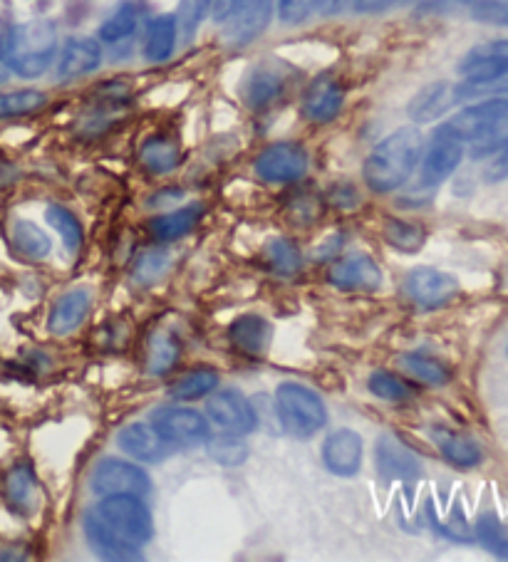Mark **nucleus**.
Returning <instances> with one entry per match:
<instances>
[{"label":"nucleus","mask_w":508,"mask_h":562,"mask_svg":"<svg viewBox=\"0 0 508 562\" xmlns=\"http://www.w3.org/2000/svg\"><path fill=\"white\" fill-rule=\"evenodd\" d=\"M342 104H345V87L340 85L338 77L320 75L305 90L303 117L315 124H328L338 117Z\"/></svg>","instance_id":"16"},{"label":"nucleus","mask_w":508,"mask_h":562,"mask_svg":"<svg viewBox=\"0 0 508 562\" xmlns=\"http://www.w3.org/2000/svg\"><path fill=\"white\" fill-rule=\"evenodd\" d=\"M489 181H501V179H508V147L504 152H499V156L494 159V164L489 166Z\"/></svg>","instance_id":"48"},{"label":"nucleus","mask_w":508,"mask_h":562,"mask_svg":"<svg viewBox=\"0 0 508 562\" xmlns=\"http://www.w3.org/2000/svg\"><path fill=\"white\" fill-rule=\"evenodd\" d=\"M18 179H20V171L15 169L13 164H5V161H0V189L15 184Z\"/></svg>","instance_id":"50"},{"label":"nucleus","mask_w":508,"mask_h":562,"mask_svg":"<svg viewBox=\"0 0 508 562\" xmlns=\"http://www.w3.org/2000/svg\"><path fill=\"white\" fill-rule=\"evenodd\" d=\"M204 216V206L201 204H191L179 208V211L164 213V216H157L152 223H149V231L154 233L157 241H179L184 238L186 233H191L196 228V223L201 221Z\"/></svg>","instance_id":"29"},{"label":"nucleus","mask_w":508,"mask_h":562,"mask_svg":"<svg viewBox=\"0 0 508 562\" xmlns=\"http://www.w3.org/2000/svg\"><path fill=\"white\" fill-rule=\"evenodd\" d=\"M476 538L496 558L508 560V533L494 513H484L476 520Z\"/></svg>","instance_id":"37"},{"label":"nucleus","mask_w":508,"mask_h":562,"mask_svg":"<svg viewBox=\"0 0 508 562\" xmlns=\"http://www.w3.org/2000/svg\"><path fill=\"white\" fill-rule=\"evenodd\" d=\"M45 218H48L50 226L55 228L57 236L62 238V243H65V248L70 253H77L82 248V226L80 221L75 218V213L67 211L65 206H48V211H45Z\"/></svg>","instance_id":"36"},{"label":"nucleus","mask_w":508,"mask_h":562,"mask_svg":"<svg viewBox=\"0 0 508 562\" xmlns=\"http://www.w3.org/2000/svg\"><path fill=\"white\" fill-rule=\"evenodd\" d=\"M181 355L179 342L174 340L171 335H164V332H157L149 342V352H147V372L154 374V377H164L169 374L171 369L176 367Z\"/></svg>","instance_id":"33"},{"label":"nucleus","mask_w":508,"mask_h":562,"mask_svg":"<svg viewBox=\"0 0 508 562\" xmlns=\"http://www.w3.org/2000/svg\"><path fill=\"white\" fill-rule=\"evenodd\" d=\"M266 260L276 273L281 275H295L303 268V256H300L298 246H293L285 238H273L266 246Z\"/></svg>","instance_id":"40"},{"label":"nucleus","mask_w":508,"mask_h":562,"mask_svg":"<svg viewBox=\"0 0 508 562\" xmlns=\"http://www.w3.org/2000/svg\"><path fill=\"white\" fill-rule=\"evenodd\" d=\"M57 55V30L50 20H28L10 30L5 40L8 70L20 77L45 75Z\"/></svg>","instance_id":"4"},{"label":"nucleus","mask_w":508,"mask_h":562,"mask_svg":"<svg viewBox=\"0 0 508 562\" xmlns=\"http://www.w3.org/2000/svg\"><path fill=\"white\" fill-rule=\"evenodd\" d=\"M310 156L300 144L276 142L256 159V174L268 184H293L308 174Z\"/></svg>","instance_id":"11"},{"label":"nucleus","mask_w":508,"mask_h":562,"mask_svg":"<svg viewBox=\"0 0 508 562\" xmlns=\"http://www.w3.org/2000/svg\"><path fill=\"white\" fill-rule=\"evenodd\" d=\"M325 0H278V15L285 25H300L310 15L320 13Z\"/></svg>","instance_id":"43"},{"label":"nucleus","mask_w":508,"mask_h":562,"mask_svg":"<svg viewBox=\"0 0 508 562\" xmlns=\"http://www.w3.org/2000/svg\"><path fill=\"white\" fill-rule=\"evenodd\" d=\"M179 40V25H176V15L164 13L149 23L147 35H144V57L149 62H164L169 60L171 52L176 48Z\"/></svg>","instance_id":"28"},{"label":"nucleus","mask_w":508,"mask_h":562,"mask_svg":"<svg viewBox=\"0 0 508 562\" xmlns=\"http://www.w3.org/2000/svg\"><path fill=\"white\" fill-rule=\"evenodd\" d=\"M209 456L214 461L224 463V466H241L248 459V444L238 434H221L211 436L209 441Z\"/></svg>","instance_id":"39"},{"label":"nucleus","mask_w":508,"mask_h":562,"mask_svg":"<svg viewBox=\"0 0 508 562\" xmlns=\"http://www.w3.org/2000/svg\"><path fill=\"white\" fill-rule=\"evenodd\" d=\"M409 3V0H357V13H385V10L397 8V5Z\"/></svg>","instance_id":"47"},{"label":"nucleus","mask_w":508,"mask_h":562,"mask_svg":"<svg viewBox=\"0 0 508 562\" xmlns=\"http://www.w3.org/2000/svg\"><path fill=\"white\" fill-rule=\"evenodd\" d=\"M382 236H385L387 246H392L395 251L412 256V253L422 251V246L427 243V231L414 221H402V218H385L382 223Z\"/></svg>","instance_id":"32"},{"label":"nucleus","mask_w":508,"mask_h":562,"mask_svg":"<svg viewBox=\"0 0 508 562\" xmlns=\"http://www.w3.org/2000/svg\"><path fill=\"white\" fill-rule=\"evenodd\" d=\"M328 280L345 293H375L382 285V268L365 253H347L330 265Z\"/></svg>","instance_id":"14"},{"label":"nucleus","mask_w":508,"mask_h":562,"mask_svg":"<svg viewBox=\"0 0 508 562\" xmlns=\"http://www.w3.org/2000/svg\"><path fill=\"white\" fill-rule=\"evenodd\" d=\"M169 265V258L164 256L162 251H144L142 256L137 258V263H134V280L142 285H149L154 283V280L159 278V275L167 270Z\"/></svg>","instance_id":"44"},{"label":"nucleus","mask_w":508,"mask_h":562,"mask_svg":"<svg viewBox=\"0 0 508 562\" xmlns=\"http://www.w3.org/2000/svg\"><path fill=\"white\" fill-rule=\"evenodd\" d=\"M367 387H370V392L375 394V397L385 399V402H407V399H412L409 384H404L397 374L385 372V369L372 374V377L367 379Z\"/></svg>","instance_id":"41"},{"label":"nucleus","mask_w":508,"mask_h":562,"mask_svg":"<svg viewBox=\"0 0 508 562\" xmlns=\"http://www.w3.org/2000/svg\"><path fill=\"white\" fill-rule=\"evenodd\" d=\"M127 107H129L127 85H122V82H112V85L100 87L95 100H92L90 107H87L85 114H82V122H80L82 134L97 137V134L107 132V129L122 117Z\"/></svg>","instance_id":"15"},{"label":"nucleus","mask_w":508,"mask_h":562,"mask_svg":"<svg viewBox=\"0 0 508 562\" xmlns=\"http://www.w3.org/2000/svg\"><path fill=\"white\" fill-rule=\"evenodd\" d=\"M216 387H219V374L214 369H196L174 384L171 397L179 402H196L201 397H209Z\"/></svg>","instance_id":"35"},{"label":"nucleus","mask_w":508,"mask_h":562,"mask_svg":"<svg viewBox=\"0 0 508 562\" xmlns=\"http://www.w3.org/2000/svg\"><path fill=\"white\" fill-rule=\"evenodd\" d=\"M402 293L422 310H437L449 305L459 295V283L454 275L437 268L409 270L402 283Z\"/></svg>","instance_id":"10"},{"label":"nucleus","mask_w":508,"mask_h":562,"mask_svg":"<svg viewBox=\"0 0 508 562\" xmlns=\"http://www.w3.org/2000/svg\"><path fill=\"white\" fill-rule=\"evenodd\" d=\"M330 201H333L335 206L340 208H352L357 206V191L355 186L350 184H338L333 186V191H330Z\"/></svg>","instance_id":"46"},{"label":"nucleus","mask_w":508,"mask_h":562,"mask_svg":"<svg viewBox=\"0 0 508 562\" xmlns=\"http://www.w3.org/2000/svg\"><path fill=\"white\" fill-rule=\"evenodd\" d=\"M429 436H432L439 454L456 468H476L484 461V451H481V446L471 436L459 434L454 429H444V426L429 429Z\"/></svg>","instance_id":"25"},{"label":"nucleus","mask_w":508,"mask_h":562,"mask_svg":"<svg viewBox=\"0 0 508 562\" xmlns=\"http://www.w3.org/2000/svg\"><path fill=\"white\" fill-rule=\"evenodd\" d=\"M290 77H293V70L281 60H263L253 65L241 85L246 107L268 109L281 102L290 87Z\"/></svg>","instance_id":"7"},{"label":"nucleus","mask_w":508,"mask_h":562,"mask_svg":"<svg viewBox=\"0 0 508 562\" xmlns=\"http://www.w3.org/2000/svg\"><path fill=\"white\" fill-rule=\"evenodd\" d=\"M228 340L241 355L263 357L271 350L273 325L258 315H241L228 327Z\"/></svg>","instance_id":"21"},{"label":"nucleus","mask_w":508,"mask_h":562,"mask_svg":"<svg viewBox=\"0 0 508 562\" xmlns=\"http://www.w3.org/2000/svg\"><path fill=\"white\" fill-rule=\"evenodd\" d=\"M90 305H92V293L87 288L67 290L65 295H60L48 317L50 335L65 337L70 335V332H75L77 327L85 322L87 312H90Z\"/></svg>","instance_id":"22"},{"label":"nucleus","mask_w":508,"mask_h":562,"mask_svg":"<svg viewBox=\"0 0 508 562\" xmlns=\"http://www.w3.org/2000/svg\"><path fill=\"white\" fill-rule=\"evenodd\" d=\"M152 426L164 436V441L174 449H194L211 439L209 421L194 409L186 407H162L152 414Z\"/></svg>","instance_id":"8"},{"label":"nucleus","mask_w":508,"mask_h":562,"mask_svg":"<svg viewBox=\"0 0 508 562\" xmlns=\"http://www.w3.org/2000/svg\"><path fill=\"white\" fill-rule=\"evenodd\" d=\"M139 161H142V166L149 171V174L162 176L179 166L181 149L174 137H167V134H152V137L144 139L142 147H139Z\"/></svg>","instance_id":"26"},{"label":"nucleus","mask_w":508,"mask_h":562,"mask_svg":"<svg viewBox=\"0 0 508 562\" xmlns=\"http://www.w3.org/2000/svg\"><path fill=\"white\" fill-rule=\"evenodd\" d=\"M85 535L105 558H134L137 550L152 540L154 520L142 496H102V501L85 515Z\"/></svg>","instance_id":"1"},{"label":"nucleus","mask_w":508,"mask_h":562,"mask_svg":"<svg viewBox=\"0 0 508 562\" xmlns=\"http://www.w3.org/2000/svg\"><path fill=\"white\" fill-rule=\"evenodd\" d=\"M92 491L97 496H122V493L147 496L152 491V478L129 461L102 459L92 473Z\"/></svg>","instance_id":"12"},{"label":"nucleus","mask_w":508,"mask_h":562,"mask_svg":"<svg viewBox=\"0 0 508 562\" xmlns=\"http://www.w3.org/2000/svg\"><path fill=\"white\" fill-rule=\"evenodd\" d=\"M273 20V0H233L231 10L224 20V38L228 45H251L253 40L261 38Z\"/></svg>","instance_id":"9"},{"label":"nucleus","mask_w":508,"mask_h":562,"mask_svg":"<svg viewBox=\"0 0 508 562\" xmlns=\"http://www.w3.org/2000/svg\"><path fill=\"white\" fill-rule=\"evenodd\" d=\"M119 449L144 463H162L171 454V446L152 424H129L117 436Z\"/></svg>","instance_id":"19"},{"label":"nucleus","mask_w":508,"mask_h":562,"mask_svg":"<svg viewBox=\"0 0 508 562\" xmlns=\"http://www.w3.org/2000/svg\"><path fill=\"white\" fill-rule=\"evenodd\" d=\"M288 213H290V221L308 226V223L318 221L320 218V213H323V201H320L315 194H310V191H300V194H295L293 199H290Z\"/></svg>","instance_id":"42"},{"label":"nucleus","mask_w":508,"mask_h":562,"mask_svg":"<svg viewBox=\"0 0 508 562\" xmlns=\"http://www.w3.org/2000/svg\"><path fill=\"white\" fill-rule=\"evenodd\" d=\"M139 20H142V10H139V5L134 0H127V3L119 5L110 18L102 23L100 40L105 45H112V48L129 45L134 35H137Z\"/></svg>","instance_id":"27"},{"label":"nucleus","mask_w":508,"mask_h":562,"mask_svg":"<svg viewBox=\"0 0 508 562\" xmlns=\"http://www.w3.org/2000/svg\"><path fill=\"white\" fill-rule=\"evenodd\" d=\"M424 139L419 129L399 127L390 137L382 139L362 164L365 184L375 194H390L407 184L422 161Z\"/></svg>","instance_id":"2"},{"label":"nucleus","mask_w":508,"mask_h":562,"mask_svg":"<svg viewBox=\"0 0 508 562\" xmlns=\"http://www.w3.org/2000/svg\"><path fill=\"white\" fill-rule=\"evenodd\" d=\"M399 367L409 377L419 379L424 384H432V387H442V384L452 382V369L444 362H439L437 357L424 355V352H407V355L399 357Z\"/></svg>","instance_id":"31"},{"label":"nucleus","mask_w":508,"mask_h":562,"mask_svg":"<svg viewBox=\"0 0 508 562\" xmlns=\"http://www.w3.org/2000/svg\"><path fill=\"white\" fill-rule=\"evenodd\" d=\"M206 414L214 426H219L226 434H251L258 426L256 409L251 407L246 397L236 389H224V392H214L206 402Z\"/></svg>","instance_id":"13"},{"label":"nucleus","mask_w":508,"mask_h":562,"mask_svg":"<svg viewBox=\"0 0 508 562\" xmlns=\"http://www.w3.org/2000/svg\"><path fill=\"white\" fill-rule=\"evenodd\" d=\"M375 466L387 481H417L422 476V461L390 434L377 439Z\"/></svg>","instance_id":"17"},{"label":"nucleus","mask_w":508,"mask_h":562,"mask_svg":"<svg viewBox=\"0 0 508 562\" xmlns=\"http://www.w3.org/2000/svg\"><path fill=\"white\" fill-rule=\"evenodd\" d=\"M276 411L283 429L298 439H310L328 421V409L323 399L298 382H283L276 389Z\"/></svg>","instance_id":"5"},{"label":"nucleus","mask_w":508,"mask_h":562,"mask_svg":"<svg viewBox=\"0 0 508 562\" xmlns=\"http://www.w3.org/2000/svg\"><path fill=\"white\" fill-rule=\"evenodd\" d=\"M456 102H459L456 85H449V82H432V85L422 87V90L412 97L407 112L417 124H427L444 117Z\"/></svg>","instance_id":"24"},{"label":"nucleus","mask_w":508,"mask_h":562,"mask_svg":"<svg viewBox=\"0 0 508 562\" xmlns=\"http://www.w3.org/2000/svg\"><path fill=\"white\" fill-rule=\"evenodd\" d=\"M3 498L8 508L18 515H35L40 506V491L38 481H35L30 466L20 463L5 473L3 481Z\"/></svg>","instance_id":"23"},{"label":"nucleus","mask_w":508,"mask_h":562,"mask_svg":"<svg viewBox=\"0 0 508 562\" xmlns=\"http://www.w3.org/2000/svg\"><path fill=\"white\" fill-rule=\"evenodd\" d=\"M10 243H13V251L25 260L48 258L50 248H53L48 233L40 231L33 221H15L10 226Z\"/></svg>","instance_id":"30"},{"label":"nucleus","mask_w":508,"mask_h":562,"mask_svg":"<svg viewBox=\"0 0 508 562\" xmlns=\"http://www.w3.org/2000/svg\"><path fill=\"white\" fill-rule=\"evenodd\" d=\"M464 154L466 144L456 134L449 132L444 124L434 129L427 149L422 152V161H419V166H422V174H419L422 186L437 189L439 184H444L459 169L461 161H464Z\"/></svg>","instance_id":"6"},{"label":"nucleus","mask_w":508,"mask_h":562,"mask_svg":"<svg viewBox=\"0 0 508 562\" xmlns=\"http://www.w3.org/2000/svg\"><path fill=\"white\" fill-rule=\"evenodd\" d=\"M323 461L335 476H355L362 466V439L352 429L328 434L323 444Z\"/></svg>","instance_id":"20"},{"label":"nucleus","mask_w":508,"mask_h":562,"mask_svg":"<svg viewBox=\"0 0 508 562\" xmlns=\"http://www.w3.org/2000/svg\"><path fill=\"white\" fill-rule=\"evenodd\" d=\"M476 20L494 25H508V0H476L471 8Z\"/></svg>","instance_id":"45"},{"label":"nucleus","mask_w":508,"mask_h":562,"mask_svg":"<svg viewBox=\"0 0 508 562\" xmlns=\"http://www.w3.org/2000/svg\"><path fill=\"white\" fill-rule=\"evenodd\" d=\"M206 15H211V0H181L179 10H176V25H179V35L186 45L196 38Z\"/></svg>","instance_id":"38"},{"label":"nucleus","mask_w":508,"mask_h":562,"mask_svg":"<svg viewBox=\"0 0 508 562\" xmlns=\"http://www.w3.org/2000/svg\"><path fill=\"white\" fill-rule=\"evenodd\" d=\"M102 65V48L92 38H70L57 57L55 75L60 82L92 75Z\"/></svg>","instance_id":"18"},{"label":"nucleus","mask_w":508,"mask_h":562,"mask_svg":"<svg viewBox=\"0 0 508 562\" xmlns=\"http://www.w3.org/2000/svg\"><path fill=\"white\" fill-rule=\"evenodd\" d=\"M355 3H357V0H325V5H323V10H320V13H323V15H338V13H342V10L355 8Z\"/></svg>","instance_id":"49"},{"label":"nucleus","mask_w":508,"mask_h":562,"mask_svg":"<svg viewBox=\"0 0 508 562\" xmlns=\"http://www.w3.org/2000/svg\"><path fill=\"white\" fill-rule=\"evenodd\" d=\"M444 127L461 142L469 144L476 159L504 152L508 147V100L489 97V100L469 104L452 119H447Z\"/></svg>","instance_id":"3"},{"label":"nucleus","mask_w":508,"mask_h":562,"mask_svg":"<svg viewBox=\"0 0 508 562\" xmlns=\"http://www.w3.org/2000/svg\"><path fill=\"white\" fill-rule=\"evenodd\" d=\"M48 104V95L40 90H13L0 92V119L28 117L40 112Z\"/></svg>","instance_id":"34"}]
</instances>
